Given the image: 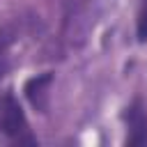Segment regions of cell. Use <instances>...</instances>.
Here are the masks:
<instances>
[{"instance_id": "obj_3", "label": "cell", "mask_w": 147, "mask_h": 147, "mask_svg": "<svg viewBox=\"0 0 147 147\" xmlns=\"http://www.w3.org/2000/svg\"><path fill=\"white\" fill-rule=\"evenodd\" d=\"M138 37L142 41H147V0H140V9H138Z\"/></svg>"}, {"instance_id": "obj_2", "label": "cell", "mask_w": 147, "mask_h": 147, "mask_svg": "<svg viewBox=\"0 0 147 147\" xmlns=\"http://www.w3.org/2000/svg\"><path fill=\"white\" fill-rule=\"evenodd\" d=\"M129 126H131V131L136 133V136L131 138V142H142V140H147V119H145V115L140 113V108H133V110H131Z\"/></svg>"}, {"instance_id": "obj_1", "label": "cell", "mask_w": 147, "mask_h": 147, "mask_svg": "<svg viewBox=\"0 0 147 147\" xmlns=\"http://www.w3.org/2000/svg\"><path fill=\"white\" fill-rule=\"evenodd\" d=\"M0 129L5 133H9V136H18L25 129V119H23L21 106L9 94L0 99Z\"/></svg>"}]
</instances>
